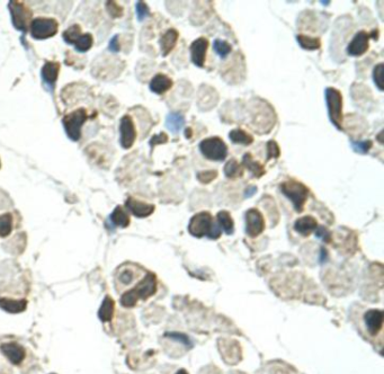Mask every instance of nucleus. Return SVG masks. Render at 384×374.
Here are the masks:
<instances>
[{"label": "nucleus", "instance_id": "de8ad7c7", "mask_svg": "<svg viewBox=\"0 0 384 374\" xmlns=\"http://www.w3.org/2000/svg\"><path fill=\"white\" fill-rule=\"evenodd\" d=\"M176 374H188V372L186 371V370H184V369H182V370H179Z\"/></svg>", "mask_w": 384, "mask_h": 374}, {"label": "nucleus", "instance_id": "79ce46f5", "mask_svg": "<svg viewBox=\"0 0 384 374\" xmlns=\"http://www.w3.org/2000/svg\"><path fill=\"white\" fill-rule=\"evenodd\" d=\"M168 141V136L165 132H161L160 134H157V136H153L150 140V147L155 148L156 145L158 144H164Z\"/></svg>", "mask_w": 384, "mask_h": 374}, {"label": "nucleus", "instance_id": "ddd939ff", "mask_svg": "<svg viewBox=\"0 0 384 374\" xmlns=\"http://www.w3.org/2000/svg\"><path fill=\"white\" fill-rule=\"evenodd\" d=\"M208 41L205 38H199L190 44V59L196 67L203 68L205 63Z\"/></svg>", "mask_w": 384, "mask_h": 374}, {"label": "nucleus", "instance_id": "5701e85b", "mask_svg": "<svg viewBox=\"0 0 384 374\" xmlns=\"http://www.w3.org/2000/svg\"><path fill=\"white\" fill-rule=\"evenodd\" d=\"M109 222L114 227L126 228L130 225V217L121 207L116 208L109 217Z\"/></svg>", "mask_w": 384, "mask_h": 374}, {"label": "nucleus", "instance_id": "c85d7f7f", "mask_svg": "<svg viewBox=\"0 0 384 374\" xmlns=\"http://www.w3.org/2000/svg\"><path fill=\"white\" fill-rule=\"evenodd\" d=\"M11 229H13V217H11V214L5 213L0 215V237H8Z\"/></svg>", "mask_w": 384, "mask_h": 374}, {"label": "nucleus", "instance_id": "aec40b11", "mask_svg": "<svg viewBox=\"0 0 384 374\" xmlns=\"http://www.w3.org/2000/svg\"><path fill=\"white\" fill-rule=\"evenodd\" d=\"M178 40V32L176 30H168L160 38V48L162 51V55L167 57L170 52L174 50L175 46H176Z\"/></svg>", "mask_w": 384, "mask_h": 374}, {"label": "nucleus", "instance_id": "4c0bfd02", "mask_svg": "<svg viewBox=\"0 0 384 374\" xmlns=\"http://www.w3.org/2000/svg\"><path fill=\"white\" fill-rule=\"evenodd\" d=\"M136 9H137V16H138L139 22L144 21L150 15V10L148 8V6L143 2H138Z\"/></svg>", "mask_w": 384, "mask_h": 374}, {"label": "nucleus", "instance_id": "2eb2a0df", "mask_svg": "<svg viewBox=\"0 0 384 374\" xmlns=\"http://www.w3.org/2000/svg\"><path fill=\"white\" fill-rule=\"evenodd\" d=\"M126 208L129 209V211L136 215L137 218H147L149 215L155 212V205L153 204L144 203L141 201H138L136 198L129 197L125 202Z\"/></svg>", "mask_w": 384, "mask_h": 374}, {"label": "nucleus", "instance_id": "dca6fc26", "mask_svg": "<svg viewBox=\"0 0 384 374\" xmlns=\"http://www.w3.org/2000/svg\"><path fill=\"white\" fill-rule=\"evenodd\" d=\"M318 228V222L313 217L310 215H305L295 221L294 223V230L299 233V235L308 237L310 236L313 231H316Z\"/></svg>", "mask_w": 384, "mask_h": 374}, {"label": "nucleus", "instance_id": "7c9ffc66", "mask_svg": "<svg viewBox=\"0 0 384 374\" xmlns=\"http://www.w3.org/2000/svg\"><path fill=\"white\" fill-rule=\"evenodd\" d=\"M92 46V36L90 34L86 33L80 35L79 39L74 42V49L78 52H87Z\"/></svg>", "mask_w": 384, "mask_h": 374}, {"label": "nucleus", "instance_id": "393cba45", "mask_svg": "<svg viewBox=\"0 0 384 374\" xmlns=\"http://www.w3.org/2000/svg\"><path fill=\"white\" fill-rule=\"evenodd\" d=\"M218 219V225L220 229H222L226 235H232L235 231V223L234 219L230 215L228 211H220L217 215Z\"/></svg>", "mask_w": 384, "mask_h": 374}, {"label": "nucleus", "instance_id": "a19ab883", "mask_svg": "<svg viewBox=\"0 0 384 374\" xmlns=\"http://www.w3.org/2000/svg\"><path fill=\"white\" fill-rule=\"evenodd\" d=\"M316 237L321 239L325 244H329L331 241V233L325 227H319L316 229Z\"/></svg>", "mask_w": 384, "mask_h": 374}, {"label": "nucleus", "instance_id": "e433bc0d", "mask_svg": "<svg viewBox=\"0 0 384 374\" xmlns=\"http://www.w3.org/2000/svg\"><path fill=\"white\" fill-rule=\"evenodd\" d=\"M279 155H281V150H279L278 144L274 140L267 142V160L273 159V158H278Z\"/></svg>", "mask_w": 384, "mask_h": 374}, {"label": "nucleus", "instance_id": "c03bdc74", "mask_svg": "<svg viewBox=\"0 0 384 374\" xmlns=\"http://www.w3.org/2000/svg\"><path fill=\"white\" fill-rule=\"evenodd\" d=\"M328 260V251L325 248L321 247L320 248V259H319V263L320 264H324L325 261Z\"/></svg>", "mask_w": 384, "mask_h": 374}, {"label": "nucleus", "instance_id": "58836bf2", "mask_svg": "<svg viewBox=\"0 0 384 374\" xmlns=\"http://www.w3.org/2000/svg\"><path fill=\"white\" fill-rule=\"evenodd\" d=\"M106 5H107L106 7H107L108 14L112 17H114V18H118V17H121L122 15H123V8H122L121 6L116 4L115 2H107Z\"/></svg>", "mask_w": 384, "mask_h": 374}, {"label": "nucleus", "instance_id": "9b49d317", "mask_svg": "<svg viewBox=\"0 0 384 374\" xmlns=\"http://www.w3.org/2000/svg\"><path fill=\"white\" fill-rule=\"evenodd\" d=\"M0 352L13 365H20L26 358V350L22 345L10 342L0 345Z\"/></svg>", "mask_w": 384, "mask_h": 374}, {"label": "nucleus", "instance_id": "b1692460", "mask_svg": "<svg viewBox=\"0 0 384 374\" xmlns=\"http://www.w3.org/2000/svg\"><path fill=\"white\" fill-rule=\"evenodd\" d=\"M185 119L183 114L180 113H170L167 115L166 119V127L169 130L172 134L178 133L182 127L184 126Z\"/></svg>", "mask_w": 384, "mask_h": 374}, {"label": "nucleus", "instance_id": "09e8293b", "mask_svg": "<svg viewBox=\"0 0 384 374\" xmlns=\"http://www.w3.org/2000/svg\"><path fill=\"white\" fill-rule=\"evenodd\" d=\"M382 134H383V131L379 134V137H377V139H379V142L380 143H383V140H382Z\"/></svg>", "mask_w": 384, "mask_h": 374}, {"label": "nucleus", "instance_id": "bb28decb", "mask_svg": "<svg viewBox=\"0 0 384 374\" xmlns=\"http://www.w3.org/2000/svg\"><path fill=\"white\" fill-rule=\"evenodd\" d=\"M296 41H298L299 45L302 49L308 50V51H313V50H318L321 46V42L318 38H312V36H308V35H298L296 36Z\"/></svg>", "mask_w": 384, "mask_h": 374}, {"label": "nucleus", "instance_id": "49530a36", "mask_svg": "<svg viewBox=\"0 0 384 374\" xmlns=\"http://www.w3.org/2000/svg\"><path fill=\"white\" fill-rule=\"evenodd\" d=\"M185 137L187 138V139H189L191 137V128L190 127H187L185 130Z\"/></svg>", "mask_w": 384, "mask_h": 374}, {"label": "nucleus", "instance_id": "c9c22d12", "mask_svg": "<svg viewBox=\"0 0 384 374\" xmlns=\"http://www.w3.org/2000/svg\"><path fill=\"white\" fill-rule=\"evenodd\" d=\"M218 177V172L217 171H204L200 172L197 174V179L202 184H208L213 182V180Z\"/></svg>", "mask_w": 384, "mask_h": 374}, {"label": "nucleus", "instance_id": "f8f14e48", "mask_svg": "<svg viewBox=\"0 0 384 374\" xmlns=\"http://www.w3.org/2000/svg\"><path fill=\"white\" fill-rule=\"evenodd\" d=\"M370 35L369 33H366L365 31H360L356 35H355L354 39L351 41V43L347 46V53L352 57H360L364 53H366V51L369 50L370 46Z\"/></svg>", "mask_w": 384, "mask_h": 374}, {"label": "nucleus", "instance_id": "37998d69", "mask_svg": "<svg viewBox=\"0 0 384 374\" xmlns=\"http://www.w3.org/2000/svg\"><path fill=\"white\" fill-rule=\"evenodd\" d=\"M108 49H109V51H112V52H119L120 51V43H119L118 35L110 40V42L108 44Z\"/></svg>", "mask_w": 384, "mask_h": 374}, {"label": "nucleus", "instance_id": "f704fd0d", "mask_svg": "<svg viewBox=\"0 0 384 374\" xmlns=\"http://www.w3.org/2000/svg\"><path fill=\"white\" fill-rule=\"evenodd\" d=\"M383 70H384V64L383 63L376 64V66L374 67V70H373V80H374V83H375L377 88H379V90H381V91L384 89V87H383Z\"/></svg>", "mask_w": 384, "mask_h": 374}, {"label": "nucleus", "instance_id": "9d476101", "mask_svg": "<svg viewBox=\"0 0 384 374\" xmlns=\"http://www.w3.org/2000/svg\"><path fill=\"white\" fill-rule=\"evenodd\" d=\"M120 142L124 149H130L137 139V131L132 119L129 115H125L120 122Z\"/></svg>", "mask_w": 384, "mask_h": 374}, {"label": "nucleus", "instance_id": "473e14b6", "mask_svg": "<svg viewBox=\"0 0 384 374\" xmlns=\"http://www.w3.org/2000/svg\"><path fill=\"white\" fill-rule=\"evenodd\" d=\"M351 145L355 153L360 155H366L373 147V142L371 140H365V141H351Z\"/></svg>", "mask_w": 384, "mask_h": 374}, {"label": "nucleus", "instance_id": "412c9836", "mask_svg": "<svg viewBox=\"0 0 384 374\" xmlns=\"http://www.w3.org/2000/svg\"><path fill=\"white\" fill-rule=\"evenodd\" d=\"M114 300L110 296H105L100 310H98V318H100L103 323H109L114 315Z\"/></svg>", "mask_w": 384, "mask_h": 374}, {"label": "nucleus", "instance_id": "7ed1b4c3", "mask_svg": "<svg viewBox=\"0 0 384 374\" xmlns=\"http://www.w3.org/2000/svg\"><path fill=\"white\" fill-rule=\"evenodd\" d=\"M281 191L289 200L293 203V207L298 212L303 210L304 203L309 196V190L305 185L298 180L290 179L281 184Z\"/></svg>", "mask_w": 384, "mask_h": 374}, {"label": "nucleus", "instance_id": "3c124183", "mask_svg": "<svg viewBox=\"0 0 384 374\" xmlns=\"http://www.w3.org/2000/svg\"><path fill=\"white\" fill-rule=\"evenodd\" d=\"M50 374H55V373H50Z\"/></svg>", "mask_w": 384, "mask_h": 374}, {"label": "nucleus", "instance_id": "1a4fd4ad", "mask_svg": "<svg viewBox=\"0 0 384 374\" xmlns=\"http://www.w3.org/2000/svg\"><path fill=\"white\" fill-rule=\"evenodd\" d=\"M265 230V220L257 209H250L246 212V233L252 238L260 236Z\"/></svg>", "mask_w": 384, "mask_h": 374}, {"label": "nucleus", "instance_id": "f03ea898", "mask_svg": "<svg viewBox=\"0 0 384 374\" xmlns=\"http://www.w3.org/2000/svg\"><path fill=\"white\" fill-rule=\"evenodd\" d=\"M188 231L193 237L208 239H219L221 237V229L217 222H214L213 217L208 212H200L190 219L188 225Z\"/></svg>", "mask_w": 384, "mask_h": 374}, {"label": "nucleus", "instance_id": "6ab92c4d", "mask_svg": "<svg viewBox=\"0 0 384 374\" xmlns=\"http://www.w3.org/2000/svg\"><path fill=\"white\" fill-rule=\"evenodd\" d=\"M60 64L56 62H46L42 68V78L44 83L48 85L50 88H53L56 83L57 74H59Z\"/></svg>", "mask_w": 384, "mask_h": 374}, {"label": "nucleus", "instance_id": "a878e982", "mask_svg": "<svg viewBox=\"0 0 384 374\" xmlns=\"http://www.w3.org/2000/svg\"><path fill=\"white\" fill-rule=\"evenodd\" d=\"M229 138L234 143L236 144H241L247 147V145H250L254 142V138L248 134L246 131L240 130V128H237V130H232L229 133Z\"/></svg>", "mask_w": 384, "mask_h": 374}, {"label": "nucleus", "instance_id": "0eeeda50", "mask_svg": "<svg viewBox=\"0 0 384 374\" xmlns=\"http://www.w3.org/2000/svg\"><path fill=\"white\" fill-rule=\"evenodd\" d=\"M9 10L11 15V21H13L14 26L18 31L27 32L28 24H30L32 18V11L24 3L21 2H10Z\"/></svg>", "mask_w": 384, "mask_h": 374}, {"label": "nucleus", "instance_id": "20e7f679", "mask_svg": "<svg viewBox=\"0 0 384 374\" xmlns=\"http://www.w3.org/2000/svg\"><path fill=\"white\" fill-rule=\"evenodd\" d=\"M325 102H327L329 119L338 130H342V96L341 92L330 87L325 89Z\"/></svg>", "mask_w": 384, "mask_h": 374}, {"label": "nucleus", "instance_id": "8fccbe9b", "mask_svg": "<svg viewBox=\"0 0 384 374\" xmlns=\"http://www.w3.org/2000/svg\"><path fill=\"white\" fill-rule=\"evenodd\" d=\"M321 4L324 5V6H327V5H330V2H321Z\"/></svg>", "mask_w": 384, "mask_h": 374}, {"label": "nucleus", "instance_id": "f257e3e1", "mask_svg": "<svg viewBox=\"0 0 384 374\" xmlns=\"http://www.w3.org/2000/svg\"><path fill=\"white\" fill-rule=\"evenodd\" d=\"M157 292V278L152 273H148L141 282L121 297V305L125 308H132L139 300H147Z\"/></svg>", "mask_w": 384, "mask_h": 374}, {"label": "nucleus", "instance_id": "c756f323", "mask_svg": "<svg viewBox=\"0 0 384 374\" xmlns=\"http://www.w3.org/2000/svg\"><path fill=\"white\" fill-rule=\"evenodd\" d=\"M213 50L215 51V53H217L221 59H225L226 57H228L230 53H231V45L226 42V41H222V40H215L213 42Z\"/></svg>", "mask_w": 384, "mask_h": 374}, {"label": "nucleus", "instance_id": "a18cd8bd", "mask_svg": "<svg viewBox=\"0 0 384 374\" xmlns=\"http://www.w3.org/2000/svg\"><path fill=\"white\" fill-rule=\"evenodd\" d=\"M256 192H257V189H256L255 186H249L248 189L246 190V192H244V197L253 196Z\"/></svg>", "mask_w": 384, "mask_h": 374}, {"label": "nucleus", "instance_id": "39448f33", "mask_svg": "<svg viewBox=\"0 0 384 374\" xmlns=\"http://www.w3.org/2000/svg\"><path fill=\"white\" fill-rule=\"evenodd\" d=\"M200 151L207 160L221 161L228 156V147L222 139L212 137L204 139L200 143Z\"/></svg>", "mask_w": 384, "mask_h": 374}, {"label": "nucleus", "instance_id": "6e6552de", "mask_svg": "<svg viewBox=\"0 0 384 374\" xmlns=\"http://www.w3.org/2000/svg\"><path fill=\"white\" fill-rule=\"evenodd\" d=\"M57 22L53 18H36L31 23V34L35 40L50 39L57 32Z\"/></svg>", "mask_w": 384, "mask_h": 374}, {"label": "nucleus", "instance_id": "f3484780", "mask_svg": "<svg viewBox=\"0 0 384 374\" xmlns=\"http://www.w3.org/2000/svg\"><path fill=\"white\" fill-rule=\"evenodd\" d=\"M172 87V80L168 77V76L164 73H158L156 74L150 81V90L158 93V95H162L166 91L169 90Z\"/></svg>", "mask_w": 384, "mask_h": 374}, {"label": "nucleus", "instance_id": "a211bd4d", "mask_svg": "<svg viewBox=\"0 0 384 374\" xmlns=\"http://www.w3.org/2000/svg\"><path fill=\"white\" fill-rule=\"evenodd\" d=\"M0 308L8 313H21L26 310L27 301L25 299L15 300L9 297H2L0 299Z\"/></svg>", "mask_w": 384, "mask_h": 374}, {"label": "nucleus", "instance_id": "4be33fe9", "mask_svg": "<svg viewBox=\"0 0 384 374\" xmlns=\"http://www.w3.org/2000/svg\"><path fill=\"white\" fill-rule=\"evenodd\" d=\"M242 165L246 167L256 178H260L265 174V169L263 165L258 161L254 160L253 156L250 154H246L242 157Z\"/></svg>", "mask_w": 384, "mask_h": 374}, {"label": "nucleus", "instance_id": "2f4dec72", "mask_svg": "<svg viewBox=\"0 0 384 374\" xmlns=\"http://www.w3.org/2000/svg\"><path fill=\"white\" fill-rule=\"evenodd\" d=\"M165 337H168V338H170V340H172V341H176V342L182 343L184 345V346L187 347L188 349L193 348V346H194L193 341H191L187 335L183 334V332H176V331L166 332Z\"/></svg>", "mask_w": 384, "mask_h": 374}, {"label": "nucleus", "instance_id": "72a5a7b5", "mask_svg": "<svg viewBox=\"0 0 384 374\" xmlns=\"http://www.w3.org/2000/svg\"><path fill=\"white\" fill-rule=\"evenodd\" d=\"M81 31H80V26L79 25H73L63 33V39L67 43L69 44H74L75 41H77L80 36Z\"/></svg>", "mask_w": 384, "mask_h": 374}, {"label": "nucleus", "instance_id": "423d86ee", "mask_svg": "<svg viewBox=\"0 0 384 374\" xmlns=\"http://www.w3.org/2000/svg\"><path fill=\"white\" fill-rule=\"evenodd\" d=\"M87 118L88 116L84 108L75 109L63 118V126L69 139H71L72 141H78L81 137V126L84 125Z\"/></svg>", "mask_w": 384, "mask_h": 374}, {"label": "nucleus", "instance_id": "4468645a", "mask_svg": "<svg viewBox=\"0 0 384 374\" xmlns=\"http://www.w3.org/2000/svg\"><path fill=\"white\" fill-rule=\"evenodd\" d=\"M384 314L379 309H371L364 314V323L366 329L372 336H376L382 330Z\"/></svg>", "mask_w": 384, "mask_h": 374}, {"label": "nucleus", "instance_id": "ea45409f", "mask_svg": "<svg viewBox=\"0 0 384 374\" xmlns=\"http://www.w3.org/2000/svg\"><path fill=\"white\" fill-rule=\"evenodd\" d=\"M133 279H135V273H133L131 270H127V268H125V270H122L121 273L119 274V280L124 285L132 283Z\"/></svg>", "mask_w": 384, "mask_h": 374}, {"label": "nucleus", "instance_id": "cd10ccee", "mask_svg": "<svg viewBox=\"0 0 384 374\" xmlns=\"http://www.w3.org/2000/svg\"><path fill=\"white\" fill-rule=\"evenodd\" d=\"M224 175L228 178L235 179L239 178L243 175V169L242 166L238 162L236 159H231L225 163L224 166Z\"/></svg>", "mask_w": 384, "mask_h": 374}]
</instances>
